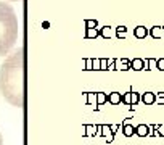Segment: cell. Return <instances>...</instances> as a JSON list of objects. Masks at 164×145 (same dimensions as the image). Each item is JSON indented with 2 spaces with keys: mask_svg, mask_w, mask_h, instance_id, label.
<instances>
[{
  "mask_svg": "<svg viewBox=\"0 0 164 145\" xmlns=\"http://www.w3.org/2000/svg\"><path fill=\"white\" fill-rule=\"evenodd\" d=\"M0 92L13 106L24 105V48H18L2 63Z\"/></svg>",
  "mask_w": 164,
  "mask_h": 145,
  "instance_id": "obj_1",
  "label": "cell"
},
{
  "mask_svg": "<svg viewBox=\"0 0 164 145\" xmlns=\"http://www.w3.org/2000/svg\"><path fill=\"white\" fill-rule=\"evenodd\" d=\"M19 34L18 16L12 5L0 2V56H5L15 45Z\"/></svg>",
  "mask_w": 164,
  "mask_h": 145,
  "instance_id": "obj_2",
  "label": "cell"
},
{
  "mask_svg": "<svg viewBox=\"0 0 164 145\" xmlns=\"http://www.w3.org/2000/svg\"><path fill=\"white\" fill-rule=\"evenodd\" d=\"M142 102L145 105H153V103H156V95L151 94V92H147V94L142 95Z\"/></svg>",
  "mask_w": 164,
  "mask_h": 145,
  "instance_id": "obj_3",
  "label": "cell"
},
{
  "mask_svg": "<svg viewBox=\"0 0 164 145\" xmlns=\"http://www.w3.org/2000/svg\"><path fill=\"white\" fill-rule=\"evenodd\" d=\"M150 36H151L153 39H161V37H162V27H161V26H153V27L150 29Z\"/></svg>",
  "mask_w": 164,
  "mask_h": 145,
  "instance_id": "obj_4",
  "label": "cell"
},
{
  "mask_svg": "<svg viewBox=\"0 0 164 145\" xmlns=\"http://www.w3.org/2000/svg\"><path fill=\"white\" fill-rule=\"evenodd\" d=\"M145 70H158V60L156 58H148V60H145Z\"/></svg>",
  "mask_w": 164,
  "mask_h": 145,
  "instance_id": "obj_5",
  "label": "cell"
},
{
  "mask_svg": "<svg viewBox=\"0 0 164 145\" xmlns=\"http://www.w3.org/2000/svg\"><path fill=\"white\" fill-rule=\"evenodd\" d=\"M135 132L143 137V135H148V134H150V128H148V126H145V124H140V126H137V128H135Z\"/></svg>",
  "mask_w": 164,
  "mask_h": 145,
  "instance_id": "obj_6",
  "label": "cell"
},
{
  "mask_svg": "<svg viewBox=\"0 0 164 145\" xmlns=\"http://www.w3.org/2000/svg\"><path fill=\"white\" fill-rule=\"evenodd\" d=\"M150 31H147V27H143V26H138L137 29H135V37H138V39H143V37H147Z\"/></svg>",
  "mask_w": 164,
  "mask_h": 145,
  "instance_id": "obj_7",
  "label": "cell"
},
{
  "mask_svg": "<svg viewBox=\"0 0 164 145\" xmlns=\"http://www.w3.org/2000/svg\"><path fill=\"white\" fill-rule=\"evenodd\" d=\"M132 66H134V70H145V60H134V63H132Z\"/></svg>",
  "mask_w": 164,
  "mask_h": 145,
  "instance_id": "obj_8",
  "label": "cell"
},
{
  "mask_svg": "<svg viewBox=\"0 0 164 145\" xmlns=\"http://www.w3.org/2000/svg\"><path fill=\"white\" fill-rule=\"evenodd\" d=\"M154 95H156V103H158V105H164V92L154 94Z\"/></svg>",
  "mask_w": 164,
  "mask_h": 145,
  "instance_id": "obj_9",
  "label": "cell"
},
{
  "mask_svg": "<svg viewBox=\"0 0 164 145\" xmlns=\"http://www.w3.org/2000/svg\"><path fill=\"white\" fill-rule=\"evenodd\" d=\"M156 135H161V137H164V124H159L158 128H156Z\"/></svg>",
  "mask_w": 164,
  "mask_h": 145,
  "instance_id": "obj_10",
  "label": "cell"
},
{
  "mask_svg": "<svg viewBox=\"0 0 164 145\" xmlns=\"http://www.w3.org/2000/svg\"><path fill=\"white\" fill-rule=\"evenodd\" d=\"M134 128H132V126H125V129H124V132H125V135H132L134 134Z\"/></svg>",
  "mask_w": 164,
  "mask_h": 145,
  "instance_id": "obj_11",
  "label": "cell"
},
{
  "mask_svg": "<svg viewBox=\"0 0 164 145\" xmlns=\"http://www.w3.org/2000/svg\"><path fill=\"white\" fill-rule=\"evenodd\" d=\"M138 100H140V95H138V94H132V97H130V102L135 105V103H137Z\"/></svg>",
  "mask_w": 164,
  "mask_h": 145,
  "instance_id": "obj_12",
  "label": "cell"
},
{
  "mask_svg": "<svg viewBox=\"0 0 164 145\" xmlns=\"http://www.w3.org/2000/svg\"><path fill=\"white\" fill-rule=\"evenodd\" d=\"M158 70L164 71V58H159V60H158Z\"/></svg>",
  "mask_w": 164,
  "mask_h": 145,
  "instance_id": "obj_13",
  "label": "cell"
},
{
  "mask_svg": "<svg viewBox=\"0 0 164 145\" xmlns=\"http://www.w3.org/2000/svg\"><path fill=\"white\" fill-rule=\"evenodd\" d=\"M111 102H113V103H118V102H119V95H118V94L111 95Z\"/></svg>",
  "mask_w": 164,
  "mask_h": 145,
  "instance_id": "obj_14",
  "label": "cell"
},
{
  "mask_svg": "<svg viewBox=\"0 0 164 145\" xmlns=\"http://www.w3.org/2000/svg\"><path fill=\"white\" fill-rule=\"evenodd\" d=\"M130 97H132V94H127V95H125V97H124V100H125V103H132V102H130Z\"/></svg>",
  "mask_w": 164,
  "mask_h": 145,
  "instance_id": "obj_15",
  "label": "cell"
},
{
  "mask_svg": "<svg viewBox=\"0 0 164 145\" xmlns=\"http://www.w3.org/2000/svg\"><path fill=\"white\" fill-rule=\"evenodd\" d=\"M119 36H124V27H119Z\"/></svg>",
  "mask_w": 164,
  "mask_h": 145,
  "instance_id": "obj_16",
  "label": "cell"
},
{
  "mask_svg": "<svg viewBox=\"0 0 164 145\" xmlns=\"http://www.w3.org/2000/svg\"><path fill=\"white\" fill-rule=\"evenodd\" d=\"M0 145H3V139H2V132H0Z\"/></svg>",
  "mask_w": 164,
  "mask_h": 145,
  "instance_id": "obj_17",
  "label": "cell"
}]
</instances>
